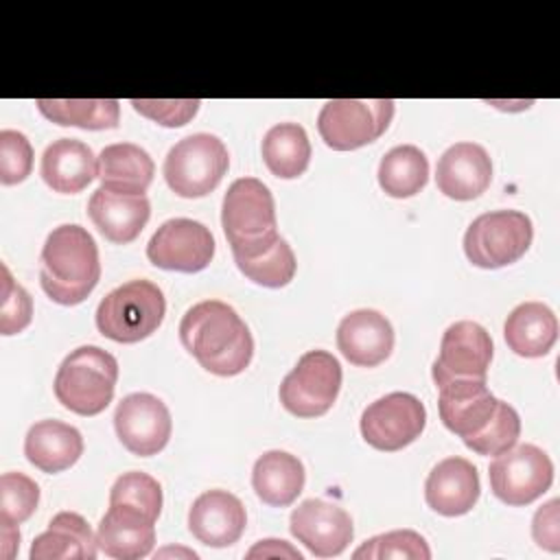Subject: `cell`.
Listing matches in <instances>:
<instances>
[{
  "label": "cell",
  "instance_id": "obj_1",
  "mask_svg": "<svg viewBox=\"0 0 560 560\" xmlns=\"http://www.w3.org/2000/svg\"><path fill=\"white\" fill-rule=\"evenodd\" d=\"M182 346L217 376L241 374L254 357V339L241 315L221 300L190 306L179 322Z\"/></svg>",
  "mask_w": 560,
  "mask_h": 560
},
{
  "label": "cell",
  "instance_id": "obj_2",
  "mask_svg": "<svg viewBox=\"0 0 560 560\" xmlns=\"http://www.w3.org/2000/svg\"><path fill=\"white\" fill-rule=\"evenodd\" d=\"M101 260L92 234L74 223L55 228L42 247L39 284L63 306L81 304L98 284Z\"/></svg>",
  "mask_w": 560,
  "mask_h": 560
},
{
  "label": "cell",
  "instance_id": "obj_3",
  "mask_svg": "<svg viewBox=\"0 0 560 560\" xmlns=\"http://www.w3.org/2000/svg\"><path fill=\"white\" fill-rule=\"evenodd\" d=\"M221 225L234 260L254 258L269 249L280 238L271 190L256 177L234 179L223 197Z\"/></svg>",
  "mask_w": 560,
  "mask_h": 560
},
{
  "label": "cell",
  "instance_id": "obj_4",
  "mask_svg": "<svg viewBox=\"0 0 560 560\" xmlns=\"http://www.w3.org/2000/svg\"><path fill=\"white\" fill-rule=\"evenodd\" d=\"M118 381V361L98 346H79L55 374L57 400L79 416H96L114 398Z\"/></svg>",
  "mask_w": 560,
  "mask_h": 560
},
{
  "label": "cell",
  "instance_id": "obj_5",
  "mask_svg": "<svg viewBox=\"0 0 560 560\" xmlns=\"http://www.w3.org/2000/svg\"><path fill=\"white\" fill-rule=\"evenodd\" d=\"M166 313V300L151 280H129L109 291L96 306V328L118 343H136L153 335Z\"/></svg>",
  "mask_w": 560,
  "mask_h": 560
},
{
  "label": "cell",
  "instance_id": "obj_6",
  "mask_svg": "<svg viewBox=\"0 0 560 560\" xmlns=\"http://www.w3.org/2000/svg\"><path fill=\"white\" fill-rule=\"evenodd\" d=\"M230 166L225 144L212 133L182 138L164 158V179L168 188L186 199L210 195Z\"/></svg>",
  "mask_w": 560,
  "mask_h": 560
},
{
  "label": "cell",
  "instance_id": "obj_7",
  "mask_svg": "<svg viewBox=\"0 0 560 560\" xmlns=\"http://www.w3.org/2000/svg\"><path fill=\"white\" fill-rule=\"evenodd\" d=\"M532 219L521 210H492L479 214L464 234L466 258L481 269L516 262L532 245Z\"/></svg>",
  "mask_w": 560,
  "mask_h": 560
},
{
  "label": "cell",
  "instance_id": "obj_8",
  "mask_svg": "<svg viewBox=\"0 0 560 560\" xmlns=\"http://www.w3.org/2000/svg\"><path fill=\"white\" fill-rule=\"evenodd\" d=\"M394 118L389 98H335L326 101L317 116V131L326 147L352 151L378 140Z\"/></svg>",
  "mask_w": 560,
  "mask_h": 560
},
{
  "label": "cell",
  "instance_id": "obj_9",
  "mask_svg": "<svg viewBox=\"0 0 560 560\" xmlns=\"http://www.w3.org/2000/svg\"><path fill=\"white\" fill-rule=\"evenodd\" d=\"M341 389V365L326 350L304 352L280 383L282 407L298 418L324 416Z\"/></svg>",
  "mask_w": 560,
  "mask_h": 560
},
{
  "label": "cell",
  "instance_id": "obj_10",
  "mask_svg": "<svg viewBox=\"0 0 560 560\" xmlns=\"http://www.w3.org/2000/svg\"><path fill=\"white\" fill-rule=\"evenodd\" d=\"M492 494L508 505H527L542 497L553 481L549 455L534 444H518L494 455L488 468Z\"/></svg>",
  "mask_w": 560,
  "mask_h": 560
},
{
  "label": "cell",
  "instance_id": "obj_11",
  "mask_svg": "<svg viewBox=\"0 0 560 560\" xmlns=\"http://www.w3.org/2000/svg\"><path fill=\"white\" fill-rule=\"evenodd\" d=\"M427 424L424 405L407 392H392L370 402L361 413V435L363 440L385 453L400 451L409 446Z\"/></svg>",
  "mask_w": 560,
  "mask_h": 560
},
{
  "label": "cell",
  "instance_id": "obj_12",
  "mask_svg": "<svg viewBox=\"0 0 560 560\" xmlns=\"http://www.w3.org/2000/svg\"><path fill=\"white\" fill-rule=\"evenodd\" d=\"M492 350L490 332L481 324L470 319L451 324L442 335L440 352L431 368L435 387L448 381H486Z\"/></svg>",
  "mask_w": 560,
  "mask_h": 560
},
{
  "label": "cell",
  "instance_id": "obj_13",
  "mask_svg": "<svg viewBox=\"0 0 560 560\" xmlns=\"http://www.w3.org/2000/svg\"><path fill=\"white\" fill-rule=\"evenodd\" d=\"M214 256L212 232L192 219L164 221L147 243L151 265L166 271L197 273L210 265Z\"/></svg>",
  "mask_w": 560,
  "mask_h": 560
},
{
  "label": "cell",
  "instance_id": "obj_14",
  "mask_svg": "<svg viewBox=\"0 0 560 560\" xmlns=\"http://www.w3.org/2000/svg\"><path fill=\"white\" fill-rule=\"evenodd\" d=\"M114 429L129 453L151 457L168 444L173 420L168 407L158 396L136 392L118 402L114 411Z\"/></svg>",
  "mask_w": 560,
  "mask_h": 560
},
{
  "label": "cell",
  "instance_id": "obj_15",
  "mask_svg": "<svg viewBox=\"0 0 560 560\" xmlns=\"http://www.w3.org/2000/svg\"><path fill=\"white\" fill-rule=\"evenodd\" d=\"M289 529L313 556L332 558L352 542L354 527L350 514L324 499L302 501L289 518Z\"/></svg>",
  "mask_w": 560,
  "mask_h": 560
},
{
  "label": "cell",
  "instance_id": "obj_16",
  "mask_svg": "<svg viewBox=\"0 0 560 560\" xmlns=\"http://www.w3.org/2000/svg\"><path fill=\"white\" fill-rule=\"evenodd\" d=\"M155 521L140 508L127 503H109V510L98 523V549L116 560H138L153 551Z\"/></svg>",
  "mask_w": 560,
  "mask_h": 560
},
{
  "label": "cell",
  "instance_id": "obj_17",
  "mask_svg": "<svg viewBox=\"0 0 560 560\" xmlns=\"http://www.w3.org/2000/svg\"><path fill=\"white\" fill-rule=\"evenodd\" d=\"M492 182V160L477 142H455L438 160L435 184L455 201L477 199Z\"/></svg>",
  "mask_w": 560,
  "mask_h": 560
},
{
  "label": "cell",
  "instance_id": "obj_18",
  "mask_svg": "<svg viewBox=\"0 0 560 560\" xmlns=\"http://www.w3.org/2000/svg\"><path fill=\"white\" fill-rule=\"evenodd\" d=\"M247 525V512L238 497L228 490L201 492L188 510L190 534L208 547L234 545Z\"/></svg>",
  "mask_w": 560,
  "mask_h": 560
},
{
  "label": "cell",
  "instance_id": "obj_19",
  "mask_svg": "<svg viewBox=\"0 0 560 560\" xmlns=\"http://www.w3.org/2000/svg\"><path fill=\"white\" fill-rule=\"evenodd\" d=\"M438 392L440 420L462 442L475 438L488 424L499 402L486 381H448Z\"/></svg>",
  "mask_w": 560,
  "mask_h": 560
},
{
  "label": "cell",
  "instance_id": "obj_20",
  "mask_svg": "<svg viewBox=\"0 0 560 560\" xmlns=\"http://www.w3.org/2000/svg\"><path fill=\"white\" fill-rule=\"evenodd\" d=\"M337 348L352 365H381L394 350V328L389 319L374 308L352 311L339 322Z\"/></svg>",
  "mask_w": 560,
  "mask_h": 560
},
{
  "label": "cell",
  "instance_id": "obj_21",
  "mask_svg": "<svg viewBox=\"0 0 560 560\" xmlns=\"http://www.w3.org/2000/svg\"><path fill=\"white\" fill-rule=\"evenodd\" d=\"M479 492L477 468L472 462L457 455L438 462L424 481L427 505L442 516H462L470 512Z\"/></svg>",
  "mask_w": 560,
  "mask_h": 560
},
{
  "label": "cell",
  "instance_id": "obj_22",
  "mask_svg": "<svg viewBox=\"0 0 560 560\" xmlns=\"http://www.w3.org/2000/svg\"><path fill=\"white\" fill-rule=\"evenodd\" d=\"M88 217L107 241L127 245L136 241L147 225L151 203L144 195H122L101 186L88 201Z\"/></svg>",
  "mask_w": 560,
  "mask_h": 560
},
{
  "label": "cell",
  "instance_id": "obj_23",
  "mask_svg": "<svg viewBox=\"0 0 560 560\" xmlns=\"http://www.w3.org/2000/svg\"><path fill=\"white\" fill-rule=\"evenodd\" d=\"M39 173L55 192L77 195L96 177V158L85 142L59 138L44 149Z\"/></svg>",
  "mask_w": 560,
  "mask_h": 560
},
{
  "label": "cell",
  "instance_id": "obj_24",
  "mask_svg": "<svg viewBox=\"0 0 560 560\" xmlns=\"http://www.w3.org/2000/svg\"><path fill=\"white\" fill-rule=\"evenodd\" d=\"M24 455L42 472H61L83 455V438L72 424L39 420L26 431Z\"/></svg>",
  "mask_w": 560,
  "mask_h": 560
},
{
  "label": "cell",
  "instance_id": "obj_25",
  "mask_svg": "<svg viewBox=\"0 0 560 560\" xmlns=\"http://www.w3.org/2000/svg\"><path fill=\"white\" fill-rule=\"evenodd\" d=\"M155 164L151 155L131 142L107 144L96 158L101 186L122 195H144L153 182Z\"/></svg>",
  "mask_w": 560,
  "mask_h": 560
},
{
  "label": "cell",
  "instance_id": "obj_26",
  "mask_svg": "<svg viewBox=\"0 0 560 560\" xmlns=\"http://www.w3.org/2000/svg\"><path fill=\"white\" fill-rule=\"evenodd\" d=\"M98 553L96 536L90 523L77 512H59L48 529L31 545V560H94Z\"/></svg>",
  "mask_w": 560,
  "mask_h": 560
},
{
  "label": "cell",
  "instance_id": "obj_27",
  "mask_svg": "<svg viewBox=\"0 0 560 560\" xmlns=\"http://www.w3.org/2000/svg\"><path fill=\"white\" fill-rule=\"evenodd\" d=\"M503 337L518 357H545L558 339V319L542 302H523L508 315Z\"/></svg>",
  "mask_w": 560,
  "mask_h": 560
},
{
  "label": "cell",
  "instance_id": "obj_28",
  "mask_svg": "<svg viewBox=\"0 0 560 560\" xmlns=\"http://www.w3.org/2000/svg\"><path fill=\"white\" fill-rule=\"evenodd\" d=\"M304 479L302 462L287 451H267L252 468V488L271 508L291 505L304 490Z\"/></svg>",
  "mask_w": 560,
  "mask_h": 560
},
{
  "label": "cell",
  "instance_id": "obj_29",
  "mask_svg": "<svg viewBox=\"0 0 560 560\" xmlns=\"http://www.w3.org/2000/svg\"><path fill=\"white\" fill-rule=\"evenodd\" d=\"M262 160L267 168L282 179L300 177L311 162V142L302 125L278 122L262 138Z\"/></svg>",
  "mask_w": 560,
  "mask_h": 560
},
{
  "label": "cell",
  "instance_id": "obj_30",
  "mask_svg": "<svg viewBox=\"0 0 560 560\" xmlns=\"http://www.w3.org/2000/svg\"><path fill=\"white\" fill-rule=\"evenodd\" d=\"M37 109L50 122L81 129H114L120 120L116 98H37Z\"/></svg>",
  "mask_w": 560,
  "mask_h": 560
},
{
  "label": "cell",
  "instance_id": "obj_31",
  "mask_svg": "<svg viewBox=\"0 0 560 560\" xmlns=\"http://www.w3.org/2000/svg\"><path fill=\"white\" fill-rule=\"evenodd\" d=\"M429 182L427 155L416 144L389 149L378 164V186L394 199L418 195Z\"/></svg>",
  "mask_w": 560,
  "mask_h": 560
},
{
  "label": "cell",
  "instance_id": "obj_32",
  "mask_svg": "<svg viewBox=\"0 0 560 560\" xmlns=\"http://www.w3.org/2000/svg\"><path fill=\"white\" fill-rule=\"evenodd\" d=\"M236 267L252 282L269 287V289H280L293 280L298 262H295V254H293L291 245L280 236L262 254H258L254 258L236 260Z\"/></svg>",
  "mask_w": 560,
  "mask_h": 560
},
{
  "label": "cell",
  "instance_id": "obj_33",
  "mask_svg": "<svg viewBox=\"0 0 560 560\" xmlns=\"http://www.w3.org/2000/svg\"><path fill=\"white\" fill-rule=\"evenodd\" d=\"M521 435V418L516 409L503 400L497 402V409L488 424L464 444L479 455H501L512 448Z\"/></svg>",
  "mask_w": 560,
  "mask_h": 560
},
{
  "label": "cell",
  "instance_id": "obj_34",
  "mask_svg": "<svg viewBox=\"0 0 560 560\" xmlns=\"http://www.w3.org/2000/svg\"><path fill=\"white\" fill-rule=\"evenodd\" d=\"M354 560H383V558H411V560H429L431 549L427 540L413 529H394L387 534H378L365 540L354 553Z\"/></svg>",
  "mask_w": 560,
  "mask_h": 560
},
{
  "label": "cell",
  "instance_id": "obj_35",
  "mask_svg": "<svg viewBox=\"0 0 560 560\" xmlns=\"http://www.w3.org/2000/svg\"><path fill=\"white\" fill-rule=\"evenodd\" d=\"M39 486L24 472H4L0 477V521L20 525L37 510Z\"/></svg>",
  "mask_w": 560,
  "mask_h": 560
},
{
  "label": "cell",
  "instance_id": "obj_36",
  "mask_svg": "<svg viewBox=\"0 0 560 560\" xmlns=\"http://www.w3.org/2000/svg\"><path fill=\"white\" fill-rule=\"evenodd\" d=\"M109 503H127L158 518L162 512V486L155 477L140 470L122 472L109 490Z\"/></svg>",
  "mask_w": 560,
  "mask_h": 560
},
{
  "label": "cell",
  "instance_id": "obj_37",
  "mask_svg": "<svg viewBox=\"0 0 560 560\" xmlns=\"http://www.w3.org/2000/svg\"><path fill=\"white\" fill-rule=\"evenodd\" d=\"M0 332H22L33 319V300L22 284H18L7 265H2V289H0Z\"/></svg>",
  "mask_w": 560,
  "mask_h": 560
},
{
  "label": "cell",
  "instance_id": "obj_38",
  "mask_svg": "<svg viewBox=\"0 0 560 560\" xmlns=\"http://www.w3.org/2000/svg\"><path fill=\"white\" fill-rule=\"evenodd\" d=\"M33 171V147L22 131H0V182L13 186L24 182Z\"/></svg>",
  "mask_w": 560,
  "mask_h": 560
},
{
  "label": "cell",
  "instance_id": "obj_39",
  "mask_svg": "<svg viewBox=\"0 0 560 560\" xmlns=\"http://www.w3.org/2000/svg\"><path fill=\"white\" fill-rule=\"evenodd\" d=\"M131 105L140 116H144L162 127H182L195 118L201 101L199 98H168V101L133 98Z\"/></svg>",
  "mask_w": 560,
  "mask_h": 560
},
{
  "label": "cell",
  "instance_id": "obj_40",
  "mask_svg": "<svg viewBox=\"0 0 560 560\" xmlns=\"http://www.w3.org/2000/svg\"><path fill=\"white\" fill-rule=\"evenodd\" d=\"M558 499L540 505L532 518V536L538 547L558 553L560 551V525H558Z\"/></svg>",
  "mask_w": 560,
  "mask_h": 560
},
{
  "label": "cell",
  "instance_id": "obj_41",
  "mask_svg": "<svg viewBox=\"0 0 560 560\" xmlns=\"http://www.w3.org/2000/svg\"><path fill=\"white\" fill-rule=\"evenodd\" d=\"M295 558L302 560V553L298 549H293L289 542L284 540H276V538H267V540H258L249 551L247 558Z\"/></svg>",
  "mask_w": 560,
  "mask_h": 560
},
{
  "label": "cell",
  "instance_id": "obj_42",
  "mask_svg": "<svg viewBox=\"0 0 560 560\" xmlns=\"http://www.w3.org/2000/svg\"><path fill=\"white\" fill-rule=\"evenodd\" d=\"M0 540H2V547H0L2 558L11 560L15 549L20 547V529H18V525L0 521Z\"/></svg>",
  "mask_w": 560,
  "mask_h": 560
}]
</instances>
